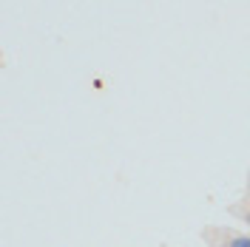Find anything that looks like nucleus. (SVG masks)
<instances>
[{"label": "nucleus", "mask_w": 250, "mask_h": 247, "mask_svg": "<svg viewBox=\"0 0 250 247\" xmlns=\"http://www.w3.org/2000/svg\"><path fill=\"white\" fill-rule=\"evenodd\" d=\"M228 247H250V239L248 236H233V239L228 242Z\"/></svg>", "instance_id": "nucleus-1"}, {"label": "nucleus", "mask_w": 250, "mask_h": 247, "mask_svg": "<svg viewBox=\"0 0 250 247\" xmlns=\"http://www.w3.org/2000/svg\"><path fill=\"white\" fill-rule=\"evenodd\" d=\"M248 225H250V213H248Z\"/></svg>", "instance_id": "nucleus-2"}]
</instances>
